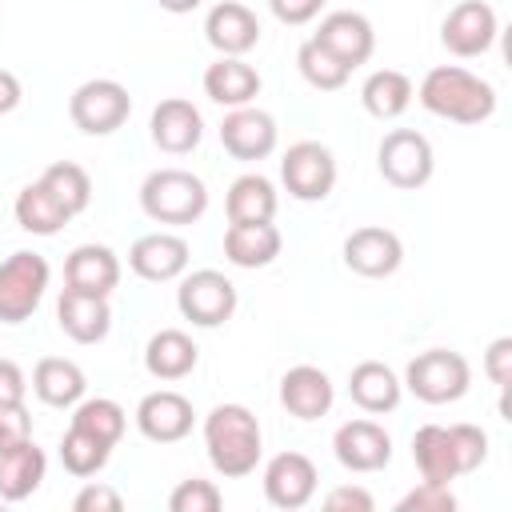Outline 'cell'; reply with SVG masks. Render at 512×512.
Segmentation results:
<instances>
[{"label": "cell", "instance_id": "f546056e", "mask_svg": "<svg viewBox=\"0 0 512 512\" xmlns=\"http://www.w3.org/2000/svg\"><path fill=\"white\" fill-rule=\"evenodd\" d=\"M360 104L376 120H396L412 104V80L396 68H376L360 88Z\"/></svg>", "mask_w": 512, "mask_h": 512}, {"label": "cell", "instance_id": "7dc6e473", "mask_svg": "<svg viewBox=\"0 0 512 512\" xmlns=\"http://www.w3.org/2000/svg\"><path fill=\"white\" fill-rule=\"evenodd\" d=\"M164 12H176V16H184V12H192V8H200L204 0H156Z\"/></svg>", "mask_w": 512, "mask_h": 512}, {"label": "cell", "instance_id": "60d3db41", "mask_svg": "<svg viewBox=\"0 0 512 512\" xmlns=\"http://www.w3.org/2000/svg\"><path fill=\"white\" fill-rule=\"evenodd\" d=\"M484 372H488V380H492L496 388H508V384H512V336H500V340L488 344V352H484Z\"/></svg>", "mask_w": 512, "mask_h": 512}, {"label": "cell", "instance_id": "5b68a950", "mask_svg": "<svg viewBox=\"0 0 512 512\" xmlns=\"http://www.w3.org/2000/svg\"><path fill=\"white\" fill-rule=\"evenodd\" d=\"M48 260L40 252H12L0 264V324H24L48 288Z\"/></svg>", "mask_w": 512, "mask_h": 512}, {"label": "cell", "instance_id": "cb8c5ba5", "mask_svg": "<svg viewBox=\"0 0 512 512\" xmlns=\"http://www.w3.org/2000/svg\"><path fill=\"white\" fill-rule=\"evenodd\" d=\"M400 392H404L400 376L388 364H380V360H360L348 372V396H352V404H360L372 416L392 412L400 404Z\"/></svg>", "mask_w": 512, "mask_h": 512}, {"label": "cell", "instance_id": "6da1fadb", "mask_svg": "<svg viewBox=\"0 0 512 512\" xmlns=\"http://www.w3.org/2000/svg\"><path fill=\"white\" fill-rule=\"evenodd\" d=\"M204 448L220 476L240 480L260 464V420L244 404H216L204 416Z\"/></svg>", "mask_w": 512, "mask_h": 512}, {"label": "cell", "instance_id": "ab89813d", "mask_svg": "<svg viewBox=\"0 0 512 512\" xmlns=\"http://www.w3.org/2000/svg\"><path fill=\"white\" fill-rule=\"evenodd\" d=\"M24 440H32V416H28L24 400L20 404H0V452L16 448Z\"/></svg>", "mask_w": 512, "mask_h": 512}, {"label": "cell", "instance_id": "4fadbf2b", "mask_svg": "<svg viewBox=\"0 0 512 512\" xmlns=\"http://www.w3.org/2000/svg\"><path fill=\"white\" fill-rule=\"evenodd\" d=\"M332 452L348 472H380L392 460V436L376 420H344L332 436Z\"/></svg>", "mask_w": 512, "mask_h": 512}, {"label": "cell", "instance_id": "d6986e66", "mask_svg": "<svg viewBox=\"0 0 512 512\" xmlns=\"http://www.w3.org/2000/svg\"><path fill=\"white\" fill-rule=\"evenodd\" d=\"M128 268L152 284L176 280L188 268V240L176 232H148L128 248Z\"/></svg>", "mask_w": 512, "mask_h": 512}, {"label": "cell", "instance_id": "484cf974", "mask_svg": "<svg viewBox=\"0 0 512 512\" xmlns=\"http://www.w3.org/2000/svg\"><path fill=\"white\" fill-rule=\"evenodd\" d=\"M44 472H48V456L32 440L0 452V500H8V504L28 500L40 488Z\"/></svg>", "mask_w": 512, "mask_h": 512}, {"label": "cell", "instance_id": "f1b7e54d", "mask_svg": "<svg viewBox=\"0 0 512 512\" xmlns=\"http://www.w3.org/2000/svg\"><path fill=\"white\" fill-rule=\"evenodd\" d=\"M276 216V188L260 172H244L228 188V224H264Z\"/></svg>", "mask_w": 512, "mask_h": 512}, {"label": "cell", "instance_id": "7a4b0ae2", "mask_svg": "<svg viewBox=\"0 0 512 512\" xmlns=\"http://www.w3.org/2000/svg\"><path fill=\"white\" fill-rule=\"evenodd\" d=\"M420 104L452 124H484L496 112V88L460 64H440L420 80Z\"/></svg>", "mask_w": 512, "mask_h": 512}, {"label": "cell", "instance_id": "d590c367", "mask_svg": "<svg viewBox=\"0 0 512 512\" xmlns=\"http://www.w3.org/2000/svg\"><path fill=\"white\" fill-rule=\"evenodd\" d=\"M108 456H112V448L104 444V440H96V436H88V432H80L76 424L64 432V440H60V460H64V468L72 472V476H96L104 464H108Z\"/></svg>", "mask_w": 512, "mask_h": 512}, {"label": "cell", "instance_id": "d4e9b609", "mask_svg": "<svg viewBox=\"0 0 512 512\" xmlns=\"http://www.w3.org/2000/svg\"><path fill=\"white\" fill-rule=\"evenodd\" d=\"M84 368L76 360H64V356H44L36 368H32V392L48 404V408H72L84 400Z\"/></svg>", "mask_w": 512, "mask_h": 512}, {"label": "cell", "instance_id": "7bdbcfd3", "mask_svg": "<svg viewBox=\"0 0 512 512\" xmlns=\"http://www.w3.org/2000/svg\"><path fill=\"white\" fill-rule=\"evenodd\" d=\"M268 8L280 24H308V20L320 16L324 0H268Z\"/></svg>", "mask_w": 512, "mask_h": 512}, {"label": "cell", "instance_id": "b9f144b4", "mask_svg": "<svg viewBox=\"0 0 512 512\" xmlns=\"http://www.w3.org/2000/svg\"><path fill=\"white\" fill-rule=\"evenodd\" d=\"M72 508H76V512H120L124 500H120V492L108 488V484H84V488L76 492Z\"/></svg>", "mask_w": 512, "mask_h": 512}, {"label": "cell", "instance_id": "52a82bcc", "mask_svg": "<svg viewBox=\"0 0 512 512\" xmlns=\"http://www.w3.org/2000/svg\"><path fill=\"white\" fill-rule=\"evenodd\" d=\"M132 112V96L120 80H84L72 100H68V116L84 136H108L116 132Z\"/></svg>", "mask_w": 512, "mask_h": 512}, {"label": "cell", "instance_id": "ba28073f", "mask_svg": "<svg viewBox=\"0 0 512 512\" xmlns=\"http://www.w3.org/2000/svg\"><path fill=\"white\" fill-rule=\"evenodd\" d=\"M176 308L196 328H220L236 312V284L224 272H216V268H200V272H192V276L180 280Z\"/></svg>", "mask_w": 512, "mask_h": 512}, {"label": "cell", "instance_id": "ac0fdd59", "mask_svg": "<svg viewBox=\"0 0 512 512\" xmlns=\"http://www.w3.org/2000/svg\"><path fill=\"white\" fill-rule=\"evenodd\" d=\"M204 36L220 56H244L260 44V20L240 0H220L204 16Z\"/></svg>", "mask_w": 512, "mask_h": 512}, {"label": "cell", "instance_id": "4316f807", "mask_svg": "<svg viewBox=\"0 0 512 512\" xmlns=\"http://www.w3.org/2000/svg\"><path fill=\"white\" fill-rule=\"evenodd\" d=\"M280 228L272 220L264 224H228L224 232V256L236 268H268L280 256Z\"/></svg>", "mask_w": 512, "mask_h": 512}, {"label": "cell", "instance_id": "44dd1931", "mask_svg": "<svg viewBox=\"0 0 512 512\" xmlns=\"http://www.w3.org/2000/svg\"><path fill=\"white\" fill-rule=\"evenodd\" d=\"M332 400H336V388H332L328 372L316 368V364H296V368H288L280 376V404L296 420H320V416H328Z\"/></svg>", "mask_w": 512, "mask_h": 512}, {"label": "cell", "instance_id": "74e56055", "mask_svg": "<svg viewBox=\"0 0 512 512\" xmlns=\"http://www.w3.org/2000/svg\"><path fill=\"white\" fill-rule=\"evenodd\" d=\"M224 504V496H220V488L212 484V480H180L176 488H172V496H168V508L172 512H216Z\"/></svg>", "mask_w": 512, "mask_h": 512}, {"label": "cell", "instance_id": "836d02e7", "mask_svg": "<svg viewBox=\"0 0 512 512\" xmlns=\"http://www.w3.org/2000/svg\"><path fill=\"white\" fill-rule=\"evenodd\" d=\"M40 184L64 204L68 216H80V212L92 204V180H88V172H84L80 164H72V160L48 164L44 176H40Z\"/></svg>", "mask_w": 512, "mask_h": 512}, {"label": "cell", "instance_id": "f35d334b", "mask_svg": "<svg viewBox=\"0 0 512 512\" xmlns=\"http://www.w3.org/2000/svg\"><path fill=\"white\" fill-rule=\"evenodd\" d=\"M452 508L456 496L448 492V484H432V480H420V488H412L400 500V512H452Z\"/></svg>", "mask_w": 512, "mask_h": 512}, {"label": "cell", "instance_id": "30bf717a", "mask_svg": "<svg viewBox=\"0 0 512 512\" xmlns=\"http://www.w3.org/2000/svg\"><path fill=\"white\" fill-rule=\"evenodd\" d=\"M496 32H500V20L484 0H460L440 24V44L452 56L472 60L496 44Z\"/></svg>", "mask_w": 512, "mask_h": 512}, {"label": "cell", "instance_id": "7402d4cb", "mask_svg": "<svg viewBox=\"0 0 512 512\" xmlns=\"http://www.w3.org/2000/svg\"><path fill=\"white\" fill-rule=\"evenodd\" d=\"M64 284L80 288V292H96V296H112V288L120 284V260L108 244H80L68 252L64 260Z\"/></svg>", "mask_w": 512, "mask_h": 512}, {"label": "cell", "instance_id": "3957f363", "mask_svg": "<svg viewBox=\"0 0 512 512\" xmlns=\"http://www.w3.org/2000/svg\"><path fill=\"white\" fill-rule=\"evenodd\" d=\"M140 208L156 224H196L208 212V188L188 168H156L140 184Z\"/></svg>", "mask_w": 512, "mask_h": 512}, {"label": "cell", "instance_id": "e0dca14e", "mask_svg": "<svg viewBox=\"0 0 512 512\" xmlns=\"http://www.w3.org/2000/svg\"><path fill=\"white\" fill-rule=\"evenodd\" d=\"M148 132H152V144L160 152H172V156H184L200 144L204 136V116L192 100H180V96H168L152 108V120H148Z\"/></svg>", "mask_w": 512, "mask_h": 512}, {"label": "cell", "instance_id": "8992f818", "mask_svg": "<svg viewBox=\"0 0 512 512\" xmlns=\"http://www.w3.org/2000/svg\"><path fill=\"white\" fill-rule=\"evenodd\" d=\"M376 168L380 176L392 184V188H424L432 180V168H436V156H432V144L424 132L416 128H392L380 148H376Z\"/></svg>", "mask_w": 512, "mask_h": 512}, {"label": "cell", "instance_id": "5bb4252c", "mask_svg": "<svg viewBox=\"0 0 512 512\" xmlns=\"http://www.w3.org/2000/svg\"><path fill=\"white\" fill-rule=\"evenodd\" d=\"M404 260V244L392 228H380V224H364L356 228L348 240H344V264L356 272V276H368V280H380V276H392Z\"/></svg>", "mask_w": 512, "mask_h": 512}, {"label": "cell", "instance_id": "9a60e30c", "mask_svg": "<svg viewBox=\"0 0 512 512\" xmlns=\"http://www.w3.org/2000/svg\"><path fill=\"white\" fill-rule=\"evenodd\" d=\"M192 400L172 392V388H160V392H148L140 404H136V428L152 440V444H176L192 432Z\"/></svg>", "mask_w": 512, "mask_h": 512}, {"label": "cell", "instance_id": "ee69618b", "mask_svg": "<svg viewBox=\"0 0 512 512\" xmlns=\"http://www.w3.org/2000/svg\"><path fill=\"white\" fill-rule=\"evenodd\" d=\"M28 392V376L16 360H0V404H20Z\"/></svg>", "mask_w": 512, "mask_h": 512}, {"label": "cell", "instance_id": "8d00e7d4", "mask_svg": "<svg viewBox=\"0 0 512 512\" xmlns=\"http://www.w3.org/2000/svg\"><path fill=\"white\" fill-rule=\"evenodd\" d=\"M448 444H452L456 476L476 472L488 460V432L476 428V424H448Z\"/></svg>", "mask_w": 512, "mask_h": 512}, {"label": "cell", "instance_id": "7c38bea8", "mask_svg": "<svg viewBox=\"0 0 512 512\" xmlns=\"http://www.w3.org/2000/svg\"><path fill=\"white\" fill-rule=\"evenodd\" d=\"M316 464L304 452H276L264 464V496L272 508H304L316 496Z\"/></svg>", "mask_w": 512, "mask_h": 512}, {"label": "cell", "instance_id": "9c48e42d", "mask_svg": "<svg viewBox=\"0 0 512 512\" xmlns=\"http://www.w3.org/2000/svg\"><path fill=\"white\" fill-rule=\"evenodd\" d=\"M280 180L288 196L312 204L336 188V156L320 140H296L280 160Z\"/></svg>", "mask_w": 512, "mask_h": 512}, {"label": "cell", "instance_id": "277c9868", "mask_svg": "<svg viewBox=\"0 0 512 512\" xmlns=\"http://www.w3.org/2000/svg\"><path fill=\"white\" fill-rule=\"evenodd\" d=\"M400 384H404L416 400H424V404H452V400H460V396L468 392L472 368H468V360H464L460 352H452V348H428V352H420V356L408 360Z\"/></svg>", "mask_w": 512, "mask_h": 512}, {"label": "cell", "instance_id": "4dcf8cb0", "mask_svg": "<svg viewBox=\"0 0 512 512\" xmlns=\"http://www.w3.org/2000/svg\"><path fill=\"white\" fill-rule=\"evenodd\" d=\"M68 220L72 216L64 212V204L40 180L28 184V188H20V196H16V224L24 232H32V236H56Z\"/></svg>", "mask_w": 512, "mask_h": 512}, {"label": "cell", "instance_id": "ffe728a7", "mask_svg": "<svg viewBox=\"0 0 512 512\" xmlns=\"http://www.w3.org/2000/svg\"><path fill=\"white\" fill-rule=\"evenodd\" d=\"M56 320H60V332L76 344H100L112 328V308H108V296H96V292H80V288H64L60 300H56Z\"/></svg>", "mask_w": 512, "mask_h": 512}, {"label": "cell", "instance_id": "8fae6325", "mask_svg": "<svg viewBox=\"0 0 512 512\" xmlns=\"http://www.w3.org/2000/svg\"><path fill=\"white\" fill-rule=\"evenodd\" d=\"M276 140H280V128H276L272 112L252 108V104L232 108L220 124V144L236 160H264L276 152Z\"/></svg>", "mask_w": 512, "mask_h": 512}, {"label": "cell", "instance_id": "bcb514c9", "mask_svg": "<svg viewBox=\"0 0 512 512\" xmlns=\"http://www.w3.org/2000/svg\"><path fill=\"white\" fill-rule=\"evenodd\" d=\"M20 96H24V92H20V80H16L8 68H0V116H8V112L20 104Z\"/></svg>", "mask_w": 512, "mask_h": 512}, {"label": "cell", "instance_id": "83f0119b", "mask_svg": "<svg viewBox=\"0 0 512 512\" xmlns=\"http://www.w3.org/2000/svg\"><path fill=\"white\" fill-rule=\"evenodd\" d=\"M200 360V348L180 328H160L144 348V368L156 380H184Z\"/></svg>", "mask_w": 512, "mask_h": 512}, {"label": "cell", "instance_id": "e575fe53", "mask_svg": "<svg viewBox=\"0 0 512 512\" xmlns=\"http://www.w3.org/2000/svg\"><path fill=\"white\" fill-rule=\"evenodd\" d=\"M296 68H300V76H304L316 92H336V88H344L348 76H352V68L340 64L320 40H304V44L296 48Z\"/></svg>", "mask_w": 512, "mask_h": 512}, {"label": "cell", "instance_id": "d6a6232c", "mask_svg": "<svg viewBox=\"0 0 512 512\" xmlns=\"http://www.w3.org/2000/svg\"><path fill=\"white\" fill-rule=\"evenodd\" d=\"M72 424H76L80 432L104 440L108 448H116L120 436H124V428H128V412H124L116 400H108V396H92V400H80V404H76Z\"/></svg>", "mask_w": 512, "mask_h": 512}, {"label": "cell", "instance_id": "f6af8a7d", "mask_svg": "<svg viewBox=\"0 0 512 512\" xmlns=\"http://www.w3.org/2000/svg\"><path fill=\"white\" fill-rule=\"evenodd\" d=\"M324 508H332V512H340V508H356V512H372L376 508V500L364 492V488H332L328 496H324Z\"/></svg>", "mask_w": 512, "mask_h": 512}, {"label": "cell", "instance_id": "603a6c76", "mask_svg": "<svg viewBox=\"0 0 512 512\" xmlns=\"http://www.w3.org/2000/svg\"><path fill=\"white\" fill-rule=\"evenodd\" d=\"M204 92L224 108H244L260 96V72L240 56H220L204 68Z\"/></svg>", "mask_w": 512, "mask_h": 512}, {"label": "cell", "instance_id": "2e32d148", "mask_svg": "<svg viewBox=\"0 0 512 512\" xmlns=\"http://www.w3.org/2000/svg\"><path fill=\"white\" fill-rule=\"evenodd\" d=\"M312 40H320L340 64H348V68H360V64H368V56H372V48H376V32H372V20L364 16V12H328L324 20H320V28H316V36Z\"/></svg>", "mask_w": 512, "mask_h": 512}, {"label": "cell", "instance_id": "1f68e13d", "mask_svg": "<svg viewBox=\"0 0 512 512\" xmlns=\"http://www.w3.org/2000/svg\"><path fill=\"white\" fill-rule=\"evenodd\" d=\"M412 460H416L420 476L432 480V484L456 480V460H452V444H448V428L444 424L416 428V436H412Z\"/></svg>", "mask_w": 512, "mask_h": 512}]
</instances>
